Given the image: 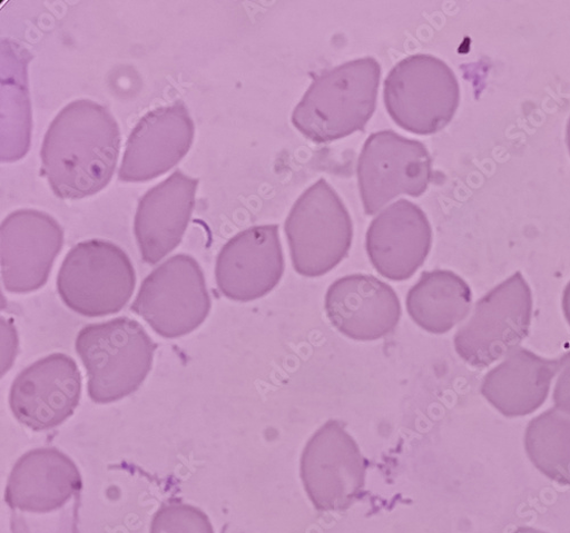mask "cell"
Listing matches in <instances>:
<instances>
[{
    "mask_svg": "<svg viewBox=\"0 0 570 533\" xmlns=\"http://www.w3.org/2000/svg\"><path fill=\"white\" fill-rule=\"evenodd\" d=\"M120 129L102 106L79 100L67 106L47 130L41 174L60 199L94 196L111 180L120 152Z\"/></svg>",
    "mask_w": 570,
    "mask_h": 533,
    "instance_id": "6da1fadb",
    "label": "cell"
},
{
    "mask_svg": "<svg viewBox=\"0 0 570 533\" xmlns=\"http://www.w3.org/2000/svg\"><path fill=\"white\" fill-rule=\"evenodd\" d=\"M380 76L382 68L373 58L322 72L294 110V126L317 144L364 130L376 108Z\"/></svg>",
    "mask_w": 570,
    "mask_h": 533,
    "instance_id": "7a4b0ae2",
    "label": "cell"
},
{
    "mask_svg": "<svg viewBox=\"0 0 570 533\" xmlns=\"http://www.w3.org/2000/svg\"><path fill=\"white\" fill-rule=\"evenodd\" d=\"M157 348L146 328L128 317L83 327L76 351L86 368L90 399L110 404L137 392L153 368Z\"/></svg>",
    "mask_w": 570,
    "mask_h": 533,
    "instance_id": "3957f363",
    "label": "cell"
},
{
    "mask_svg": "<svg viewBox=\"0 0 570 533\" xmlns=\"http://www.w3.org/2000/svg\"><path fill=\"white\" fill-rule=\"evenodd\" d=\"M62 302L85 317L121 312L130 302L136 274L126 253L109 240H83L73 247L58 275Z\"/></svg>",
    "mask_w": 570,
    "mask_h": 533,
    "instance_id": "277c9868",
    "label": "cell"
},
{
    "mask_svg": "<svg viewBox=\"0 0 570 533\" xmlns=\"http://www.w3.org/2000/svg\"><path fill=\"white\" fill-rule=\"evenodd\" d=\"M284 229L294 268L308 278L323 276L337 267L352 247L350 213L336 190L324 179L304 191Z\"/></svg>",
    "mask_w": 570,
    "mask_h": 533,
    "instance_id": "5b68a950",
    "label": "cell"
},
{
    "mask_svg": "<svg viewBox=\"0 0 570 533\" xmlns=\"http://www.w3.org/2000/svg\"><path fill=\"white\" fill-rule=\"evenodd\" d=\"M389 113L403 129L433 135L453 119L460 87L452 69L433 56H412L396 65L385 81Z\"/></svg>",
    "mask_w": 570,
    "mask_h": 533,
    "instance_id": "8992f818",
    "label": "cell"
},
{
    "mask_svg": "<svg viewBox=\"0 0 570 533\" xmlns=\"http://www.w3.org/2000/svg\"><path fill=\"white\" fill-rule=\"evenodd\" d=\"M212 309L203 268L191 256L177 255L141 283L131 312L166 338L199 328Z\"/></svg>",
    "mask_w": 570,
    "mask_h": 533,
    "instance_id": "52a82bcc",
    "label": "cell"
},
{
    "mask_svg": "<svg viewBox=\"0 0 570 533\" xmlns=\"http://www.w3.org/2000/svg\"><path fill=\"white\" fill-rule=\"evenodd\" d=\"M432 165L424 144L393 130L372 134L357 166L365 214L375 215L401 194L421 197L433 180Z\"/></svg>",
    "mask_w": 570,
    "mask_h": 533,
    "instance_id": "ba28073f",
    "label": "cell"
},
{
    "mask_svg": "<svg viewBox=\"0 0 570 533\" xmlns=\"http://www.w3.org/2000/svg\"><path fill=\"white\" fill-rule=\"evenodd\" d=\"M366 461L338 421H328L307 443L301 462L305 491L320 512L344 511L361 496Z\"/></svg>",
    "mask_w": 570,
    "mask_h": 533,
    "instance_id": "9c48e42d",
    "label": "cell"
},
{
    "mask_svg": "<svg viewBox=\"0 0 570 533\" xmlns=\"http://www.w3.org/2000/svg\"><path fill=\"white\" fill-rule=\"evenodd\" d=\"M62 247L63 229L50 215L31 209L9 215L0 227V265L9 293L41 288Z\"/></svg>",
    "mask_w": 570,
    "mask_h": 533,
    "instance_id": "30bf717a",
    "label": "cell"
},
{
    "mask_svg": "<svg viewBox=\"0 0 570 533\" xmlns=\"http://www.w3.org/2000/svg\"><path fill=\"white\" fill-rule=\"evenodd\" d=\"M81 396V374L68 355L53 354L23 369L10 392L16 418L32 431L55 428L76 411Z\"/></svg>",
    "mask_w": 570,
    "mask_h": 533,
    "instance_id": "8fae6325",
    "label": "cell"
},
{
    "mask_svg": "<svg viewBox=\"0 0 570 533\" xmlns=\"http://www.w3.org/2000/svg\"><path fill=\"white\" fill-rule=\"evenodd\" d=\"M284 273L277 225L255 226L230 238L216 261V282L229 300L249 303L268 295Z\"/></svg>",
    "mask_w": 570,
    "mask_h": 533,
    "instance_id": "7c38bea8",
    "label": "cell"
},
{
    "mask_svg": "<svg viewBox=\"0 0 570 533\" xmlns=\"http://www.w3.org/2000/svg\"><path fill=\"white\" fill-rule=\"evenodd\" d=\"M195 130V122L180 101L148 112L127 140L119 179L138 182L163 176L191 149Z\"/></svg>",
    "mask_w": 570,
    "mask_h": 533,
    "instance_id": "4fadbf2b",
    "label": "cell"
},
{
    "mask_svg": "<svg viewBox=\"0 0 570 533\" xmlns=\"http://www.w3.org/2000/svg\"><path fill=\"white\" fill-rule=\"evenodd\" d=\"M332 325L356 342H375L394 332L402 316L391 285L371 275H351L332 284L325 296Z\"/></svg>",
    "mask_w": 570,
    "mask_h": 533,
    "instance_id": "5bb4252c",
    "label": "cell"
},
{
    "mask_svg": "<svg viewBox=\"0 0 570 533\" xmlns=\"http://www.w3.org/2000/svg\"><path fill=\"white\" fill-rule=\"evenodd\" d=\"M432 241V226L424 213L412 203L400 200L371 223L366 251L380 275L402 282L424 264Z\"/></svg>",
    "mask_w": 570,
    "mask_h": 533,
    "instance_id": "9a60e30c",
    "label": "cell"
},
{
    "mask_svg": "<svg viewBox=\"0 0 570 533\" xmlns=\"http://www.w3.org/2000/svg\"><path fill=\"white\" fill-rule=\"evenodd\" d=\"M199 179L176 170L139 200L134 230L141 259L156 265L181 241L196 206Z\"/></svg>",
    "mask_w": 570,
    "mask_h": 533,
    "instance_id": "2e32d148",
    "label": "cell"
},
{
    "mask_svg": "<svg viewBox=\"0 0 570 533\" xmlns=\"http://www.w3.org/2000/svg\"><path fill=\"white\" fill-rule=\"evenodd\" d=\"M82 487L77 465L57 448L23 455L9 477L6 500L11 509L50 513L66 505Z\"/></svg>",
    "mask_w": 570,
    "mask_h": 533,
    "instance_id": "e0dca14e",
    "label": "cell"
},
{
    "mask_svg": "<svg viewBox=\"0 0 570 533\" xmlns=\"http://www.w3.org/2000/svg\"><path fill=\"white\" fill-rule=\"evenodd\" d=\"M469 304L470 290L465 283L445 270L422 273L406 297L410 317L433 334L446 333L462 320Z\"/></svg>",
    "mask_w": 570,
    "mask_h": 533,
    "instance_id": "ac0fdd59",
    "label": "cell"
},
{
    "mask_svg": "<svg viewBox=\"0 0 570 533\" xmlns=\"http://www.w3.org/2000/svg\"><path fill=\"white\" fill-rule=\"evenodd\" d=\"M527 445L532 462L543 474L570 486V428H559L548 417H541L530 426Z\"/></svg>",
    "mask_w": 570,
    "mask_h": 533,
    "instance_id": "d6986e66",
    "label": "cell"
},
{
    "mask_svg": "<svg viewBox=\"0 0 570 533\" xmlns=\"http://www.w3.org/2000/svg\"><path fill=\"white\" fill-rule=\"evenodd\" d=\"M151 533H215L208 516L199 509L179 503L163 506L155 515Z\"/></svg>",
    "mask_w": 570,
    "mask_h": 533,
    "instance_id": "ffe728a7",
    "label": "cell"
},
{
    "mask_svg": "<svg viewBox=\"0 0 570 533\" xmlns=\"http://www.w3.org/2000/svg\"><path fill=\"white\" fill-rule=\"evenodd\" d=\"M512 533H547V532H543V531H540V530H537L533 527H519Z\"/></svg>",
    "mask_w": 570,
    "mask_h": 533,
    "instance_id": "44dd1931",
    "label": "cell"
},
{
    "mask_svg": "<svg viewBox=\"0 0 570 533\" xmlns=\"http://www.w3.org/2000/svg\"><path fill=\"white\" fill-rule=\"evenodd\" d=\"M566 139H567L568 150H569V155H570V118H569V121H568V125H567V136H566Z\"/></svg>",
    "mask_w": 570,
    "mask_h": 533,
    "instance_id": "7402d4cb",
    "label": "cell"
}]
</instances>
